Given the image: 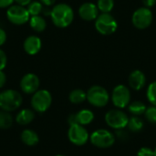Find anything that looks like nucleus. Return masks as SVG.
Returning a JSON list of instances; mask_svg holds the SVG:
<instances>
[{
	"mask_svg": "<svg viewBox=\"0 0 156 156\" xmlns=\"http://www.w3.org/2000/svg\"><path fill=\"white\" fill-rule=\"evenodd\" d=\"M50 16L53 24L58 27H69L74 18V12L67 4L56 5L50 11Z\"/></svg>",
	"mask_w": 156,
	"mask_h": 156,
	"instance_id": "nucleus-1",
	"label": "nucleus"
},
{
	"mask_svg": "<svg viewBox=\"0 0 156 156\" xmlns=\"http://www.w3.org/2000/svg\"><path fill=\"white\" fill-rule=\"evenodd\" d=\"M22 103L21 94L14 90H6L0 93V108L5 112H13Z\"/></svg>",
	"mask_w": 156,
	"mask_h": 156,
	"instance_id": "nucleus-2",
	"label": "nucleus"
},
{
	"mask_svg": "<svg viewBox=\"0 0 156 156\" xmlns=\"http://www.w3.org/2000/svg\"><path fill=\"white\" fill-rule=\"evenodd\" d=\"M86 93H87V101L94 107L103 108L108 104L110 101L109 92L105 88L101 86L94 85L90 87Z\"/></svg>",
	"mask_w": 156,
	"mask_h": 156,
	"instance_id": "nucleus-3",
	"label": "nucleus"
},
{
	"mask_svg": "<svg viewBox=\"0 0 156 156\" xmlns=\"http://www.w3.org/2000/svg\"><path fill=\"white\" fill-rule=\"evenodd\" d=\"M90 143L97 148L106 149L112 146L115 143V135L105 129H99L94 131L90 136Z\"/></svg>",
	"mask_w": 156,
	"mask_h": 156,
	"instance_id": "nucleus-4",
	"label": "nucleus"
},
{
	"mask_svg": "<svg viewBox=\"0 0 156 156\" xmlns=\"http://www.w3.org/2000/svg\"><path fill=\"white\" fill-rule=\"evenodd\" d=\"M128 122V115L121 109L111 110L105 114V122L109 127L114 130L124 129L125 127H127Z\"/></svg>",
	"mask_w": 156,
	"mask_h": 156,
	"instance_id": "nucleus-5",
	"label": "nucleus"
},
{
	"mask_svg": "<svg viewBox=\"0 0 156 156\" xmlns=\"http://www.w3.org/2000/svg\"><path fill=\"white\" fill-rule=\"evenodd\" d=\"M95 27L101 35H111L116 31L118 24L110 13H102L96 18Z\"/></svg>",
	"mask_w": 156,
	"mask_h": 156,
	"instance_id": "nucleus-6",
	"label": "nucleus"
},
{
	"mask_svg": "<svg viewBox=\"0 0 156 156\" xmlns=\"http://www.w3.org/2000/svg\"><path fill=\"white\" fill-rule=\"evenodd\" d=\"M6 17L8 21L14 25H24L30 19V15L27 8L18 5H12L7 8Z\"/></svg>",
	"mask_w": 156,
	"mask_h": 156,
	"instance_id": "nucleus-7",
	"label": "nucleus"
},
{
	"mask_svg": "<svg viewBox=\"0 0 156 156\" xmlns=\"http://www.w3.org/2000/svg\"><path fill=\"white\" fill-rule=\"evenodd\" d=\"M52 103V96L47 90H39L36 91L31 99V105L37 112H45L48 110Z\"/></svg>",
	"mask_w": 156,
	"mask_h": 156,
	"instance_id": "nucleus-8",
	"label": "nucleus"
},
{
	"mask_svg": "<svg viewBox=\"0 0 156 156\" xmlns=\"http://www.w3.org/2000/svg\"><path fill=\"white\" fill-rule=\"evenodd\" d=\"M112 101L117 109H124L130 104L131 91L123 84L117 85L112 93Z\"/></svg>",
	"mask_w": 156,
	"mask_h": 156,
	"instance_id": "nucleus-9",
	"label": "nucleus"
},
{
	"mask_svg": "<svg viewBox=\"0 0 156 156\" xmlns=\"http://www.w3.org/2000/svg\"><path fill=\"white\" fill-rule=\"evenodd\" d=\"M68 137L71 144L77 146H82L87 144L90 139L88 131L80 124H75L69 126L68 132Z\"/></svg>",
	"mask_w": 156,
	"mask_h": 156,
	"instance_id": "nucleus-10",
	"label": "nucleus"
},
{
	"mask_svg": "<svg viewBox=\"0 0 156 156\" xmlns=\"http://www.w3.org/2000/svg\"><path fill=\"white\" fill-rule=\"evenodd\" d=\"M153 21V14L150 8L147 7H140L136 11H134L132 22L133 26L138 29H145L147 28Z\"/></svg>",
	"mask_w": 156,
	"mask_h": 156,
	"instance_id": "nucleus-11",
	"label": "nucleus"
},
{
	"mask_svg": "<svg viewBox=\"0 0 156 156\" xmlns=\"http://www.w3.org/2000/svg\"><path fill=\"white\" fill-rule=\"evenodd\" d=\"M39 79L36 74L27 73L20 80V88L23 92L27 94H34L38 90Z\"/></svg>",
	"mask_w": 156,
	"mask_h": 156,
	"instance_id": "nucleus-12",
	"label": "nucleus"
},
{
	"mask_svg": "<svg viewBox=\"0 0 156 156\" xmlns=\"http://www.w3.org/2000/svg\"><path fill=\"white\" fill-rule=\"evenodd\" d=\"M98 6L93 3H84L80 6L79 9L80 16L86 21L96 20V18L98 17Z\"/></svg>",
	"mask_w": 156,
	"mask_h": 156,
	"instance_id": "nucleus-13",
	"label": "nucleus"
},
{
	"mask_svg": "<svg viewBox=\"0 0 156 156\" xmlns=\"http://www.w3.org/2000/svg\"><path fill=\"white\" fill-rule=\"evenodd\" d=\"M128 82L130 87L134 90H142L145 83H146V77L144 75V72H142L141 70H133L128 79Z\"/></svg>",
	"mask_w": 156,
	"mask_h": 156,
	"instance_id": "nucleus-14",
	"label": "nucleus"
},
{
	"mask_svg": "<svg viewBox=\"0 0 156 156\" xmlns=\"http://www.w3.org/2000/svg\"><path fill=\"white\" fill-rule=\"evenodd\" d=\"M41 39L37 36H29L24 41V49L28 55H36L41 49Z\"/></svg>",
	"mask_w": 156,
	"mask_h": 156,
	"instance_id": "nucleus-15",
	"label": "nucleus"
},
{
	"mask_svg": "<svg viewBox=\"0 0 156 156\" xmlns=\"http://www.w3.org/2000/svg\"><path fill=\"white\" fill-rule=\"evenodd\" d=\"M34 117H35V114L33 111L29 109H23L17 113L16 117V122L20 125H27L30 122H32V121L34 120Z\"/></svg>",
	"mask_w": 156,
	"mask_h": 156,
	"instance_id": "nucleus-16",
	"label": "nucleus"
},
{
	"mask_svg": "<svg viewBox=\"0 0 156 156\" xmlns=\"http://www.w3.org/2000/svg\"><path fill=\"white\" fill-rule=\"evenodd\" d=\"M21 141L23 142V144H25L27 146H34L37 144L39 138L37 133H35L32 130L26 129L21 133Z\"/></svg>",
	"mask_w": 156,
	"mask_h": 156,
	"instance_id": "nucleus-17",
	"label": "nucleus"
},
{
	"mask_svg": "<svg viewBox=\"0 0 156 156\" xmlns=\"http://www.w3.org/2000/svg\"><path fill=\"white\" fill-rule=\"evenodd\" d=\"M76 115H77L78 123L82 125V126L91 123L93 122V120H94L93 112L90 110H88V109L80 110L79 112L76 113Z\"/></svg>",
	"mask_w": 156,
	"mask_h": 156,
	"instance_id": "nucleus-18",
	"label": "nucleus"
},
{
	"mask_svg": "<svg viewBox=\"0 0 156 156\" xmlns=\"http://www.w3.org/2000/svg\"><path fill=\"white\" fill-rule=\"evenodd\" d=\"M29 25L33 30L37 32H42L47 27V22L41 16H34L29 19Z\"/></svg>",
	"mask_w": 156,
	"mask_h": 156,
	"instance_id": "nucleus-19",
	"label": "nucleus"
},
{
	"mask_svg": "<svg viewBox=\"0 0 156 156\" xmlns=\"http://www.w3.org/2000/svg\"><path fill=\"white\" fill-rule=\"evenodd\" d=\"M128 110L133 116H141L145 113L147 107L144 102L140 101H135L128 105Z\"/></svg>",
	"mask_w": 156,
	"mask_h": 156,
	"instance_id": "nucleus-20",
	"label": "nucleus"
},
{
	"mask_svg": "<svg viewBox=\"0 0 156 156\" xmlns=\"http://www.w3.org/2000/svg\"><path fill=\"white\" fill-rule=\"evenodd\" d=\"M69 100L73 104H80L87 100V93L80 89L73 90L69 95Z\"/></svg>",
	"mask_w": 156,
	"mask_h": 156,
	"instance_id": "nucleus-21",
	"label": "nucleus"
},
{
	"mask_svg": "<svg viewBox=\"0 0 156 156\" xmlns=\"http://www.w3.org/2000/svg\"><path fill=\"white\" fill-rule=\"evenodd\" d=\"M127 127L132 133H139L144 128V122L139 116H133L132 118H129Z\"/></svg>",
	"mask_w": 156,
	"mask_h": 156,
	"instance_id": "nucleus-22",
	"label": "nucleus"
},
{
	"mask_svg": "<svg viewBox=\"0 0 156 156\" xmlns=\"http://www.w3.org/2000/svg\"><path fill=\"white\" fill-rule=\"evenodd\" d=\"M13 118L9 112L2 111L0 112V129H8L12 126Z\"/></svg>",
	"mask_w": 156,
	"mask_h": 156,
	"instance_id": "nucleus-23",
	"label": "nucleus"
},
{
	"mask_svg": "<svg viewBox=\"0 0 156 156\" xmlns=\"http://www.w3.org/2000/svg\"><path fill=\"white\" fill-rule=\"evenodd\" d=\"M97 6H98V9L101 10L102 13H110L114 6V1L113 0H98Z\"/></svg>",
	"mask_w": 156,
	"mask_h": 156,
	"instance_id": "nucleus-24",
	"label": "nucleus"
},
{
	"mask_svg": "<svg viewBox=\"0 0 156 156\" xmlns=\"http://www.w3.org/2000/svg\"><path fill=\"white\" fill-rule=\"evenodd\" d=\"M42 10H43V5H42L41 2H37V1L31 2L27 6V11L31 16H39V14L42 12Z\"/></svg>",
	"mask_w": 156,
	"mask_h": 156,
	"instance_id": "nucleus-25",
	"label": "nucleus"
},
{
	"mask_svg": "<svg viewBox=\"0 0 156 156\" xmlns=\"http://www.w3.org/2000/svg\"><path fill=\"white\" fill-rule=\"evenodd\" d=\"M146 96L149 101V102L156 107V81L152 82L146 91Z\"/></svg>",
	"mask_w": 156,
	"mask_h": 156,
	"instance_id": "nucleus-26",
	"label": "nucleus"
},
{
	"mask_svg": "<svg viewBox=\"0 0 156 156\" xmlns=\"http://www.w3.org/2000/svg\"><path fill=\"white\" fill-rule=\"evenodd\" d=\"M145 118L153 124L156 125V107L155 106H151L149 108H147L145 113Z\"/></svg>",
	"mask_w": 156,
	"mask_h": 156,
	"instance_id": "nucleus-27",
	"label": "nucleus"
},
{
	"mask_svg": "<svg viewBox=\"0 0 156 156\" xmlns=\"http://www.w3.org/2000/svg\"><path fill=\"white\" fill-rule=\"evenodd\" d=\"M137 156H154V152L149 147H142L138 151Z\"/></svg>",
	"mask_w": 156,
	"mask_h": 156,
	"instance_id": "nucleus-28",
	"label": "nucleus"
},
{
	"mask_svg": "<svg viewBox=\"0 0 156 156\" xmlns=\"http://www.w3.org/2000/svg\"><path fill=\"white\" fill-rule=\"evenodd\" d=\"M7 63V58H6V54L5 53L4 50L0 49V70H3Z\"/></svg>",
	"mask_w": 156,
	"mask_h": 156,
	"instance_id": "nucleus-29",
	"label": "nucleus"
},
{
	"mask_svg": "<svg viewBox=\"0 0 156 156\" xmlns=\"http://www.w3.org/2000/svg\"><path fill=\"white\" fill-rule=\"evenodd\" d=\"M118 138L120 141H126L128 139V133L124 131V129L122 130H116L115 133V138Z\"/></svg>",
	"mask_w": 156,
	"mask_h": 156,
	"instance_id": "nucleus-30",
	"label": "nucleus"
},
{
	"mask_svg": "<svg viewBox=\"0 0 156 156\" xmlns=\"http://www.w3.org/2000/svg\"><path fill=\"white\" fill-rule=\"evenodd\" d=\"M15 0H0V8L9 7L13 5Z\"/></svg>",
	"mask_w": 156,
	"mask_h": 156,
	"instance_id": "nucleus-31",
	"label": "nucleus"
},
{
	"mask_svg": "<svg viewBox=\"0 0 156 156\" xmlns=\"http://www.w3.org/2000/svg\"><path fill=\"white\" fill-rule=\"evenodd\" d=\"M68 122L69 123V126L71 125H75V124H79L78 121H77V115L76 114H71L69 115V119H68Z\"/></svg>",
	"mask_w": 156,
	"mask_h": 156,
	"instance_id": "nucleus-32",
	"label": "nucleus"
},
{
	"mask_svg": "<svg viewBox=\"0 0 156 156\" xmlns=\"http://www.w3.org/2000/svg\"><path fill=\"white\" fill-rule=\"evenodd\" d=\"M5 41H6V33L3 28L0 27V46L4 45Z\"/></svg>",
	"mask_w": 156,
	"mask_h": 156,
	"instance_id": "nucleus-33",
	"label": "nucleus"
},
{
	"mask_svg": "<svg viewBox=\"0 0 156 156\" xmlns=\"http://www.w3.org/2000/svg\"><path fill=\"white\" fill-rule=\"evenodd\" d=\"M6 82V76L3 70H0V88H3Z\"/></svg>",
	"mask_w": 156,
	"mask_h": 156,
	"instance_id": "nucleus-34",
	"label": "nucleus"
},
{
	"mask_svg": "<svg viewBox=\"0 0 156 156\" xmlns=\"http://www.w3.org/2000/svg\"><path fill=\"white\" fill-rule=\"evenodd\" d=\"M143 3L145 5V7L150 8V7H153L155 5L156 0H143Z\"/></svg>",
	"mask_w": 156,
	"mask_h": 156,
	"instance_id": "nucleus-35",
	"label": "nucleus"
},
{
	"mask_svg": "<svg viewBox=\"0 0 156 156\" xmlns=\"http://www.w3.org/2000/svg\"><path fill=\"white\" fill-rule=\"evenodd\" d=\"M16 2V4L18 5H21V6H26V5H28L32 0H15Z\"/></svg>",
	"mask_w": 156,
	"mask_h": 156,
	"instance_id": "nucleus-36",
	"label": "nucleus"
},
{
	"mask_svg": "<svg viewBox=\"0 0 156 156\" xmlns=\"http://www.w3.org/2000/svg\"><path fill=\"white\" fill-rule=\"evenodd\" d=\"M55 1H56V0H40V2H41L42 4H44L45 5H47V6L52 5L55 3Z\"/></svg>",
	"mask_w": 156,
	"mask_h": 156,
	"instance_id": "nucleus-37",
	"label": "nucleus"
},
{
	"mask_svg": "<svg viewBox=\"0 0 156 156\" xmlns=\"http://www.w3.org/2000/svg\"><path fill=\"white\" fill-rule=\"evenodd\" d=\"M154 156H156V147L154 148Z\"/></svg>",
	"mask_w": 156,
	"mask_h": 156,
	"instance_id": "nucleus-38",
	"label": "nucleus"
},
{
	"mask_svg": "<svg viewBox=\"0 0 156 156\" xmlns=\"http://www.w3.org/2000/svg\"><path fill=\"white\" fill-rule=\"evenodd\" d=\"M56 156H64V155H61V154H58V155H56Z\"/></svg>",
	"mask_w": 156,
	"mask_h": 156,
	"instance_id": "nucleus-39",
	"label": "nucleus"
}]
</instances>
